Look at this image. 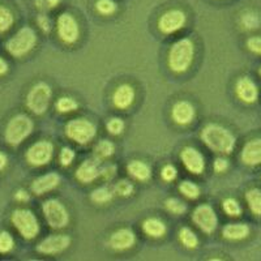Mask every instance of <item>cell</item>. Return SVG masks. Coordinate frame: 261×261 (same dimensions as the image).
Here are the masks:
<instances>
[{
    "instance_id": "cell-1",
    "label": "cell",
    "mask_w": 261,
    "mask_h": 261,
    "mask_svg": "<svg viewBox=\"0 0 261 261\" xmlns=\"http://www.w3.org/2000/svg\"><path fill=\"white\" fill-rule=\"evenodd\" d=\"M201 140L209 149L217 153H225V154H230L237 144V139L227 128L220 124H214V123H211L202 128Z\"/></svg>"
},
{
    "instance_id": "cell-2",
    "label": "cell",
    "mask_w": 261,
    "mask_h": 261,
    "mask_svg": "<svg viewBox=\"0 0 261 261\" xmlns=\"http://www.w3.org/2000/svg\"><path fill=\"white\" fill-rule=\"evenodd\" d=\"M195 57V45L188 38L176 41L169 51V67L176 73H183L190 68Z\"/></svg>"
},
{
    "instance_id": "cell-3",
    "label": "cell",
    "mask_w": 261,
    "mask_h": 261,
    "mask_svg": "<svg viewBox=\"0 0 261 261\" xmlns=\"http://www.w3.org/2000/svg\"><path fill=\"white\" fill-rule=\"evenodd\" d=\"M33 127L34 124L29 116L24 115V114L13 116L6 127V132H4L6 141L12 146L20 145L25 139L30 136V134L33 132Z\"/></svg>"
},
{
    "instance_id": "cell-4",
    "label": "cell",
    "mask_w": 261,
    "mask_h": 261,
    "mask_svg": "<svg viewBox=\"0 0 261 261\" xmlns=\"http://www.w3.org/2000/svg\"><path fill=\"white\" fill-rule=\"evenodd\" d=\"M65 135L74 143L85 145L90 143L97 135V127L89 119L77 118L72 119L65 125Z\"/></svg>"
},
{
    "instance_id": "cell-5",
    "label": "cell",
    "mask_w": 261,
    "mask_h": 261,
    "mask_svg": "<svg viewBox=\"0 0 261 261\" xmlns=\"http://www.w3.org/2000/svg\"><path fill=\"white\" fill-rule=\"evenodd\" d=\"M37 43L36 32L29 27H25L18 30L12 38L7 42V51L12 57L21 58L29 54Z\"/></svg>"
},
{
    "instance_id": "cell-6",
    "label": "cell",
    "mask_w": 261,
    "mask_h": 261,
    "mask_svg": "<svg viewBox=\"0 0 261 261\" xmlns=\"http://www.w3.org/2000/svg\"><path fill=\"white\" fill-rule=\"evenodd\" d=\"M53 90L46 83H38L29 90L27 97V106L33 114L42 115L50 106Z\"/></svg>"
},
{
    "instance_id": "cell-7",
    "label": "cell",
    "mask_w": 261,
    "mask_h": 261,
    "mask_svg": "<svg viewBox=\"0 0 261 261\" xmlns=\"http://www.w3.org/2000/svg\"><path fill=\"white\" fill-rule=\"evenodd\" d=\"M11 220L17 231L28 241H32L38 235L39 223L33 212L28 209H17L12 213Z\"/></svg>"
},
{
    "instance_id": "cell-8",
    "label": "cell",
    "mask_w": 261,
    "mask_h": 261,
    "mask_svg": "<svg viewBox=\"0 0 261 261\" xmlns=\"http://www.w3.org/2000/svg\"><path fill=\"white\" fill-rule=\"evenodd\" d=\"M42 211L48 225L53 228H63L68 225L69 213L59 200L50 199L43 202Z\"/></svg>"
},
{
    "instance_id": "cell-9",
    "label": "cell",
    "mask_w": 261,
    "mask_h": 261,
    "mask_svg": "<svg viewBox=\"0 0 261 261\" xmlns=\"http://www.w3.org/2000/svg\"><path fill=\"white\" fill-rule=\"evenodd\" d=\"M54 155V145L47 140L33 144L27 151V160L33 166H45Z\"/></svg>"
},
{
    "instance_id": "cell-10",
    "label": "cell",
    "mask_w": 261,
    "mask_h": 261,
    "mask_svg": "<svg viewBox=\"0 0 261 261\" xmlns=\"http://www.w3.org/2000/svg\"><path fill=\"white\" fill-rule=\"evenodd\" d=\"M192 221L201 231L206 232V234L213 232L217 228V225H218V218H217L216 212H214L211 205L206 204L200 205L195 209L192 214Z\"/></svg>"
},
{
    "instance_id": "cell-11",
    "label": "cell",
    "mask_w": 261,
    "mask_h": 261,
    "mask_svg": "<svg viewBox=\"0 0 261 261\" xmlns=\"http://www.w3.org/2000/svg\"><path fill=\"white\" fill-rule=\"evenodd\" d=\"M58 34L67 45H72L80 37V28L77 21L69 13H62L58 18Z\"/></svg>"
},
{
    "instance_id": "cell-12",
    "label": "cell",
    "mask_w": 261,
    "mask_h": 261,
    "mask_svg": "<svg viewBox=\"0 0 261 261\" xmlns=\"http://www.w3.org/2000/svg\"><path fill=\"white\" fill-rule=\"evenodd\" d=\"M186 13L180 9H170L163 13L158 20V28L163 34H172L180 30L186 25Z\"/></svg>"
},
{
    "instance_id": "cell-13",
    "label": "cell",
    "mask_w": 261,
    "mask_h": 261,
    "mask_svg": "<svg viewBox=\"0 0 261 261\" xmlns=\"http://www.w3.org/2000/svg\"><path fill=\"white\" fill-rule=\"evenodd\" d=\"M69 246H71V238L68 235H51V237L45 238L37 246V251L43 255H58V253L64 252Z\"/></svg>"
},
{
    "instance_id": "cell-14",
    "label": "cell",
    "mask_w": 261,
    "mask_h": 261,
    "mask_svg": "<svg viewBox=\"0 0 261 261\" xmlns=\"http://www.w3.org/2000/svg\"><path fill=\"white\" fill-rule=\"evenodd\" d=\"M180 160L183 161L184 166L192 174L200 175L205 170V158L197 149L192 146H186L180 153Z\"/></svg>"
},
{
    "instance_id": "cell-15",
    "label": "cell",
    "mask_w": 261,
    "mask_h": 261,
    "mask_svg": "<svg viewBox=\"0 0 261 261\" xmlns=\"http://www.w3.org/2000/svg\"><path fill=\"white\" fill-rule=\"evenodd\" d=\"M172 120L179 125H188L196 116L195 106L188 101H179L172 107Z\"/></svg>"
},
{
    "instance_id": "cell-16",
    "label": "cell",
    "mask_w": 261,
    "mask_h": 261,
    "mask_svg": "<svg viewBox=\"0 0 261 261\" xmlns=\"http://www.w3.org/2000/svg\"><path fill=\"white\" fill-rule=\"evenodd\" d=\"M99 175H101V169H99V161L97 158L95 160H85L76 171V179L84 184L92 183Z\"/></svg>"
},
{
    "instance_id": "cell-17",
    "label": "cell",
    "mask_w": 261,
    "mask_h": 261,
    "mask_svg": "<svg viewBox=\"0 0 261 261\" xmlns=\"http://www.w3.org/2000/svg\"><path fill=\"white\" fill-rule=\"evenodd\" d=\"M135 243H136V235L129 228H120L111 235L109 241L111 248L116 251H125L134 247Z\"/></svg>"
},
{
    "instance_id": "cell-18",
    "label": "cell",
    "mask_w": 261,
    "mask_h": 261,
    "mask_svg": "<svg viewBox=\"0 0 261 261\" xmlns=\"http://www.w3.org/2000/svg\"><path fill=\"white\" fill-rule=\"evenodd\" d=\"M238 97L246 103H255L258 98L257 85L249 77H241L237 81L235 86Z\"/></svg>"
},
{
    "instance_id": "cell-19",
    "label": "cell",
    "mask_w": 261,
    "mask_h": 261,
    "mask_svg": "<svg viewBox=\"0 0 261 261\" xmlns=\"http://www.w3.org/2000/svg\"><path fill=\"white\" fill-rule=\"evenodd\" d=\"M60 184V176L57 172H48L46 175H42L39 178L34 179L32 183V191L36 195H45L50 191L55 190Z\"/></svg>"
},
{
    "instance_id": "cell-20",
    "label": "cell",
    "mask_w": 261,
    "mask_h": 261,
    "mask_svg": "<svg viewBox=\"0 0 261 261\" xmlns=\"http://www.w3.org/2000/svg\"><path fill=\"white\" fill-rule=\"evenodd\" d=\"M241 158L242 162L248 165V166L261 165V137L260 139L249 140L248 143L243 146Z\"/></svg>"
},
{
    "instance_id": "cell-21",
    "label": "cell",
    "mask_w": 261,
    "mask_h": 261,
    "mask_svg": "<svg viewBox=\"0 0 261 261\" xmlns=\"http://www.w3.org/2000/svg\"><path fill=\"white\" fill-rule=\"evenodd\" d=\"M135 89L128 84H123V85L118 86L116 90L114 92L113 102L118 109H128L130 105L135 101Z\"/></svg>"
},
{
    "instance_id": "cell-22",
    "label": "cell",
    "mask_w": 261,
    "mask_h": 261,
    "mask_svg": "<svg viewBox=\"0 0 261 261\" xmlns=\"http://www.w3.org/2000/svg\"><path fill=\"white\" fill-rule=\"evenodd\" d=\"M222 234L228 241H242L249 235V227L246 223H228L223 227Z\"/></svg>"
},
{
    "instance_id": "cell-23",
    "label": "cell",
    "mask_w": 261,
    "mask_h": 261,
    "mask_svg": "<svg viewBox=\"0 0 261 261\" xmlns=\"http://www.w3.org/2000/svg\"><path fill=\"white\" fill-rule=\"evenodd\" d=\"M127 171L130 176L140 181L148 180L151 175L150 167L143 161H130L127 165Z\"/></svg>"
},
{
    "instance_id": "cell-24",
    "label": "cell",
    "mask_w": 261,
    "mask_h": 261,
    "mask_svg": "<svg viewBox=\"0 0 261 261\" xmlns=\"http://www.w3.org/2000/svg\"><path fill=\"white\" fill-rule=\"evenodd\" d=\"M143 230L151 238H161L166 234V225L158 218H148L144 221Z\"/></svg>"
},
{
    "instance_id": "cell-25",
    "label": "cell",
    "mask_w": 261,
    "mask_h": 261,
    "mask_svg": "<svg viewBox=\"0 0 261 261\" xmlns=\"http://www.w3.org/2000/svg\"><path fill=\"white\" fill-rule=\"evenodd\" d=\"M246 200L249 209L256 216L261 217V190L252 188L246 193Z\"/></svg>"
},
{
    "instance_id": "cell-26",
    "label": "cell",
    "mask_w": 261,
    "mask_h": 261,
    "mask_svg": "<svg viewBox=\"0 0 261 261\" xmlns=\"http://www.w3.org/2000/svg\"><path fill=\"white\" fill-rule=\"evenodd\" d=\"M114 151H115V145L111 141H109V140H101L94 146V157L98 161L105 160V158L111 157L114 154Z\"/></svg>"
},
{
    "instance_id": "cell-27",
    "label": "cell",
    "mask_w": 261,
    "mask_h": 261,
    "mask_svg": "<svg viewBox=\"0 0 261 261\" xmlns=\"http://www.w3.org/2000/svg\"><path fill=\"white\" fill-rule=\"evenodd\" d=\"M114 193L115 191L110 187H99V188H95L94 191L92 192V200L97 204H106V202L110 201L111 199L114 197Z\"/></svg>"
},
{
    "instance_id": "cell-28",
    "label": "cell",
    "mask_w": 261,
    "mask_h": 261,
    "mask_svg": "<svg viewBox=\"0 0 261 261\" xmlns=\"http://www.w3.org/2000/svg\"><path fill=\"white\" fill-rule=\"evenodd\" d=\"M179 241L181 242V244L184 247H187V248H196L197 244H199V239H197L196 234L188 227L180 228V231H179Z\"/></svg>"
},
{
    "instance_id": "cell-29",
    "label": "cell",
    "mask_w": 261,
    "mask_h": 261,
    "mask_svg": "<svg viewBox=\"0 0 261 261\" xmlns=\"http://www.w3.org/2000/svg\"><path fill=\"white\" fill-rule=\"evenodd\" d=\"M13 21H15V17L11 9L0 6V33H6L7 30H9V28L13 25Z\"/></svg>"
},
{
    "instance_id": "cell-30",
    "label": "cell",
    "mask_w": 261,
    "mask_h": 261,
    "mask_svg": "<svg viewBox=\"0 0 261 261\" xmlns=\"http://www.w3.org/2000/svg\"><path fill=\"white\" fill-rule=\"evenodd\" d=\"M179 191L183 193L186 197L188 199H197L200 196V188L197 184H195L191 180H184L181 181L180 186H179Z\"/></svg>"
},
{
    "instance_id": "cell-31",
    "label": "cell",
    "mask_w": 261,
    "mask_h": 261,
    "mask_svg": "<svg viewBox=\"0 0 261 261\" xmlns=\"http://www.w3.org/2000/svg\"><path fill=\"white\" fill-rule=\"evenodd\" d=\"M57 110L62 114H68L74 111L79 107V103L76 102V99H73L72 97H62L59 101L55 105Z\"/></svg>"
},
{
    "instance_id": "cell-32",
    "label": "cell",
    "mask_w": 261,
    "mask_h": 261,
    "mask_svg": "<svg viewBox=\"0 0 261 261\" xmlns=\"http://www.w3.org/2000/svg\"><path fill=\"white\" fill-rule=\"evenodd\" d=\"M223 211L230 217H239L242 214V206L235 199H226L223 201Z\"/></svg>"
},
{
    "instance_id": "cell-33",
    "label": "cell",
    "mask_w": 261,
    "mask_h": 261,
    "mask_svg": "<svg viewBox=\"0 0 261 261\" xmlns=\"http://www.w3.org/2000/svg\"><path fill=\"white\" fill-rule=\"evenodd\" d=\"M114 191H115V193H118V195L123 196V197H127V196L134 193V184L130 183L129 180H127V179H122V180H119L118 183L115 184Z\"/></svg>"
},
{
    "instance_id": "cell-34",
    "label": "cell",
    "mask_w": 261,
    "mask_h": 261,
    "mask_svg": "<svg viewBox=\"0 0 261 261\" xmlns=\"http://www.w3.org/2000/svg\"><path fill=\"white\" fill-rule=\"evenodd\" d=\"M95 8H97L98 12L105 16L113 15L116 11V4L114 0H98Z\"/></svg>"
},
{
    "instance_id": "cell-35",
    "label": "cell",
    "mask_w": 261,
    "mask_h": 261,
    "mask_svg": "<svg viewBox=\"0 0 261 261\" xmlns=\"http://www.w3.org/2000/svg\"><path fill=\"white\" fill-rule=\"evenodd\" d=\"M15 242H13L12 235L9 232H0V253H8L13 249Z\"/></svg>"
},
{
    "instance_id": "cell-36",
    "label": "cell",
    "mask_w": 261,
    "mask_h": 261,
    "mask_svg": "<svg viewBox=\"0 0 261 261\" xmlns=\"http://www.w3.org/2000/svg\"><path fill=\"white\" fill-rule=\"evenodd\" d=\"M166 208L171 213L176 214V216H180V214H183L184 212L187 211V205L178 199H169L166 201Z\"/></svg>"
},
{
    "instance_id": "cell-37",
    "label": "cell",
    "mask_w": 261,
    "mask_h": 261,
    "mask_svg": "<svg viewBox=\"0 0 261 261\" xmlns=\"http://www.w3.org/2000/svg\"><path fill=\"white\" fill-rule=\"evenodd\" d=\"M106 127L110 134L120 135L124 130V122L120 118H113L107 122Z\"/></svg>"
},
{
    "instance_id": "cell-38",
    "label": "cell",
    "mask_w": 261,
    "mask_h": 261,
    "mask_svg": "<svg viewBox=\"0 0 261 261\" xmlns=\"http://www.w3.org/2000/svg\"><path fill=\"white\" fill-rule=\"evenodd\" d=\"M242 22H243V25L247 29H256V28H258V25H260L257 15L253 12L244 13V15L242 16Z\"/></svg>"
},
{
    "instance_id": "cell-39",
    "label": "cell",
    "mask_w": 261,
    "mask_h": 261,
    "mask_svg": "<svg viewBox=\"0 0 261 261\" xmlns=\"http://www.w3.org/2000/svg\"><path fill=\"white\" fill-rule=\"evenodd\" d=\"M74 160V151L71 148H63L60 151V162L63 166H69Z\"/></svg>"
},
{
    "instance_id": "cell-40",
    "label": "cell",
    "mask_w": 261,
    "mask_h": 261,
    "mask_svg": "<svg viewBox=\"0 0 261 261\" xmlns=\"http://www.w3.org/2000/svg\"><path fill=\"white\" fill-rule=\"evenodd\" d=\"M247 47L251 53L261 55V37H251L247 41Z\"/></svg>"
},
{
    "instance_id": "cell-41",
    "label": "cell",
    "mask_w": 261,
    "mask_h": 261,
    "mask_svg": "<svg viewBox=\"0 0 261 261\" xmlns=\"http://www.w3.org/2000/svg\"><path fill=\"white\" fill-rule=\"evenodd\" d=\"M161 175H162V178L166 181H171L176 178L178 172H176L175 167L171 166V165H167V166H165L162 169V174Z\"/></svg>"
},
{
    "instance_id": "cell-42",
    "label": "cell",
    "mask_w": 261,
    "mask_h": 261,
    "mask_svg": "<svg viewBox=\"0 0 261 261\" xmlns=\"http://www.w3.org/2000/svg\"><path fill=\"white\" fill-rule=\"evenodd\" d=\"M116 175V167L114 165H107L101 169V176L105 180H111Z\"/></svg>"
},
{
    "instance_id": "cell-43",
    "label": "cell",
    "mask_w": 261,
    "mask_h": 261,
    "mask_svg": "<svg viewBox=\"0 0 261 261\" xmlns=\"http://www.w3.org/2000/svg\"><path fill=\"white\" fill-rule=\"evenodd\" d=\"M228 167V161L225 158H217L216 162H214V170L217 172H223Z\"/></svg>"
},
{
    "instance_id": "cell-44",
    "label": "cell",
    "mask_w": 261,
    "mask_h": 261,
    "mask_svg": "<svg viewBox=\"0 0 261 261\" xmlns=\"http://www.w3.org/2000/svg\"><path fill=\"white\" fill-rule=\"evenodd\" d=\"M38 24H39V27H41V29L43 30V32L48 33L51 30V22H50V20L46 17V16H39Z\"/></svg>"
},
{
    "instance_id": "cell-45",
    "label": "cell",
    "mask_w": 261,
    "mask_h": 261,
    "mask_svg": "<svg viewBox=\"0 0 261 261\" xmlns=\"http://www.w3.org/2000/svg\"><path fill=\"white\" fill-rule=\"evenodd\" d=\"M16 199H17L18 201H28V200H29V195H28V192L21 190L16 193Z\"/></svg>"
},
{
    "instance_id": "cell-46",
    "label": "cell",
    "mask_w": 261,
    "mask_h": 261,
    "mask_svg": "<svg viewBox=\"0 0 261 261\" xmlns=\"http://www.w3.org/2000/svg\"><path fill=\"white\" fill-rule=\"evenodd\" d=\"M7 71H8V63L3 58H0V76L7 73Z\"/></svg>"
},
{
    "instance_id": "cell-47",
    "label": "cell",
    "mask_w": 261,
    "mask_h": 261,
    "mask_svg": "<svg viewBox=\"0 0 261 261\" xmlns=\"http://www.w3.org/2000/svg\"><path fill=\"white\" fill-rule=\"evenodd\" d=\"M7 163H8V158H7V155L4 153L0 151V171L7 166Z\"/></svg>"
},
{
    "instance_id": "cell-48",
    "label": "cell",
    "mask_w": 261,
    "mask_h": 261,
    "mask_svg": "<svg viewBox=\"0 0 261 261\" xmlns=\"http://www.w3.org/2000/svg\"><path fill=\"white\" fill-rule=\"evenodd\" d=\"M46 3L50 7H57L60 3V0H46Z\"/></svg>"
},
{
    "instance_id": "cell-49",
    "label": "cell",
    "mask_w": 261,
    "mask_h": 261,
    "mask_svg": "<svg viewBox=\"0 0 261 261\" xmlns=\"http://www.w3.org/2000/svg\"><path fill=\"white\" fill-rule=\"evenodd\" d=\"M260 76H261V69H260Z\"/></svg>"
}]
</instances>
